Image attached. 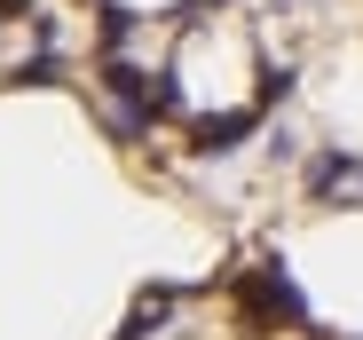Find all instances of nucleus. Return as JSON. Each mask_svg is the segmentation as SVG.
<instances>
[{
    "label": "nucleus",
    "instance_id": "obj_4",
    "mask_svg": "<svg viewBox=\"0 0 363 340\" xmlns=\"http://www.w3.org/2000/svg\"><path fill=\"white\" fill-rule=\"evenodd\" d=\"M292 95V64H277V72H261V103H284Z\"/></svg>",
    "mask_w": 363,
    "mask_h": 340
},
{
    "label": "nucleus",
    "instance_id": "obj_3",
    "mask_svg": "<svg viewBox=\"0 0 363 340\" xmlns=\"http://www.w3.org/2000/svg\"><path fill=\"white\" fill-rule=\"evenodd\" d=\"M127 40H135V16H127V9H103V48L118 55V48H127Z\"/></svg>",
    "mask_w": 363,
    "mask_h": 340
},
{
    "label": "nucleus",
    "instance_id": "obj_1",
    "mask_svg": "<svg viewBox=\"0 0 363 340\" xmlns=\"http://www.w3.org/2000/svg\"><path fill=\"white\" fill-rule=\"evenodd\" d=\"M253 317H277V324H300V317H308V301H300V285H292L284 261H261V269H253Z\"/></svg>",
    "mask_w": 363,
    "mask_h": 340
},
{
    "label": "nucleus",
    "instance_id": "obj_2",
    "mask_svg": "<svg viewBox=\"0 0 363 340\" xmlns=\"http://www.w3.org/2000/svg\"><path fill=\"white\" fill-rule=\"evenodd\" d=\"M253 135V111H221V119L198 127V150H221V143H245Z\"/></svg>",
    "mask_w": 363,
    "mask_h": 340
}]
</instances>
